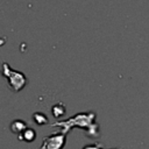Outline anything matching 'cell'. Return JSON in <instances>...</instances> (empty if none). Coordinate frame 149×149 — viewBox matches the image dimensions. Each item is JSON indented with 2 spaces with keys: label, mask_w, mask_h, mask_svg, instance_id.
<instances>
[{
  "label": "cell",
  "mask_w": 149,
  "mask_h": 149,
  "mask_svg": "<svg viewBox=\"0 0 149 149\" xmlns=\"http://www.w3.org/2000/svg\"><path fill=\"white\" fill-rule=\"evenodd\" d=\"M65 144V134L57 133L45 136L40 149H63Z\"/></svg>",
  "instance_id": "3957f363"
},
{
  "label": "cell",
  "mask_w": 149,
  "mask_h": 149,
  "mask_svg": "<svg viewBox=\"0 0 149 149\" xmlns=\"http://www.w3.org/2000/svg\"><path fill=\"white\" fill-rule=\"evenodd\" d=\"M33 120H34V122L37 123V125H45V123H48V118H47L44 114L40 113V112H36V113L33 115Z\"/></svg>",
  "instance_id": "8992f818"
},
{
  "label": "cell",
  "mask_w": 149,
  "mask_h": 149,
  "mask_svg": "<svg viewBox=\"0 0 149 149\" xmlns=\"http://www.w3.org/2000/svg\"><path fill=\"white\" fill-rule=\"evenodd\" d=\"M64 113H65V109H64L63 106L61 107V105H56V106L52 107V114H54L55 118H59V116H62Z\"/></svg>",
  "instance_id": "52a82bcc"
},
{
  "label": "cell",
  "mask_w": 149,
  "mask_h": 149,
  "mask_svg": "<svg viewBox=\"0 0 149 149\" xmlns=\"http://www.w3.org/2000/svg\"><path fill=\"white\" fill-rule=\"evenodd\" d=\"M2 76L5 78H7L8 80V85L10 86L12 91L14 92H19L21 91L26 84H27V78L22 72L12 70L7 63H2Z\"/></svg>",
  "instance_id": "7a4b0ae2"
},
{
  "label": "cell",
  "mask_w": 149,
  "mask_h": 149,
  "mask_svg": "<svg viewBox=\"0 0 149 149\" xmlns=\"http://www.w3.org/2000/svg\"><path fill=\"white\" fill-rule=\"evenodd\" d=\"M83 149H102L100 143H94V144H87L85 147H83ZM112 149H120V148H112Z\"/></svg>",
  "instance_id": "ba28073f"
},
{
  "label": "cell",
  "mask_w": 149,
  "mask_h": 149,
  "mask_svg": "<svg viewBox=\"0 0 149 149\" xmlns=\"http://www.w3.org/2000/svg\"><path fill=\"white\" fill-rule=\"evenodd\" d=\"M95 119V114L93 112H86V113H80V114H76L73 118L65 120V121H59L54 123L52 126H59L63 128V134H66L69 132L70 127H74V126H79L81 128L87 127L88 128V135L92 137H97L99 136V126L94 122Z\"/></svg>",
  "instance_id": "6da1fadb"
},
{
  "label": "cell",
  "mask_w": 149,
  "mask_h": 149,
  "mask_svg": "<svg viewBox=\"0 0 149 149\" xmlns=\"http://www.w3.org/2000/svg\"><path fill=\"white\" fill-rule=\"evenodd\" d=\"M17 137H19V140H21V141L31 142V141H34V140H35V137H36V133H35V130H34V129L26 128L22 133H20V134L17 135Z\"/></svg>",
  "instance_id": "277c9868"
},
{
  "label": "cell",
  "mask_w": 149,
  "mask_h": 149,
  "mask_svg": "<svg viewBox=\"0 0 149 149\" xmlns=\"http://www.w3.org/2000/svg\"><path fill=\"white\" fill-rule=\"evenodd\" d=\"M26 128H27V125H26V122L22 121V120H14V121L10 123V130H12L13 133L17 134V135H19L20 133H22Z\"/></svg>",
  "instance_id": "5b68a950"
}]
</instances>
